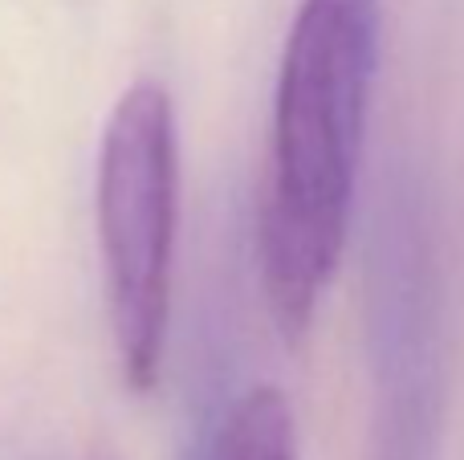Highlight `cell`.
Masks as SVG:
<instances>
[{
    "instance_id": "1",
    "label": "cell",
    "mask_w": 464,
    "mask_h": 460,
    "mask_svg": "<svg viewBox=\"0 0 464 460\" xmlns=\"http://www.w3.org/2000/svg\"><path fill=\"white\" fill-rule=\"evenodd\" d=\"M383 0H297L273 86L269 155L256 204V269L277 334H310L346 249Z\"/></svg>"
},
{
    "instance_id": "2",
    "label": "cell",
    "mask_w": 464,
    "mask_h": 460,
    "mask_svg": "<svg viewBox=\"0 0 464 460\" xmlns=\"http://www.w3.org/2000/svg\"><path fill=\"white\" fill-rule=\"evenodd\" d=\"M94 212L122 383L151 396L168 355L179 228L176 106L160 81L139 78L114 102L98 147Z\"/></svg>"
},
{
    "instance_id": "3",
    "label": "cell",
    "mask_w": 464,
    "mask_h": 460,
    "mask_svg": "<svg viewBox=\"0 0 464 460\" xmlns=\"http://www.w3.org/2000/svg\"><path fill=\"white\" fill-rule=\"evenodd\" d=\"M371 412L367 460H436L440 445V310L424 208L403 187L371 244Z\"/></svg>"
},
{
    "instance_id": "4",
    "label": "cell",
    "mask_w": 464,
    "mask_h": 460,
    "mask_svg": "<svg viewBox=\"0 0 464 460\" xmlns=\"http://www.w3.org/2000/svg\"><path fill=\"white\" fill-rule=\"evenodd\" d=\"M204 460H302L297 416L285 391L273 383L240 391L212 428Z\"/></svg>"
}]
</instances>
